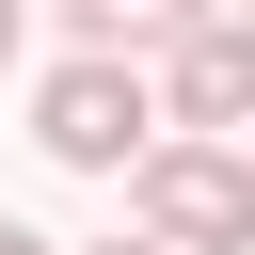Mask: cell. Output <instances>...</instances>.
<instances>
[{"mask_svg":"<svg viewBox=\"0 0 255 255\" xmlns=\"http://www.w3.org/2000/svg\"><path fill=\"white\" fill-rule=\"evenodd\" d=\"M159 112H175V128H255V16H207V32L159 64Z\"/></svg>","mask_w":255,"mask_h":255,"instance_id":"cell-3","label":"cell"},{"mask_svg":"<svg viewBox=\"0 0 255 255\" xmlns=\"http://www.w3.org/2000/svg\"><path fill=\"white\" fill-rule=\"evenodd\" d=\"M0 64H16V0H0Z\"/></svg>","mask_w":255,"mask_h":255,"instance_id":"cell-7","label":"cell"},{"mask_svg":"<svg viewBox=\"0 0 255 255\" xmlns=\"http://www.w3.org/2000/svg\"><path fill=\"white\" fill-rule=\"evenodd\" d=\"M128 207H143V239H175V255H255V143H159V159L128 175Z\"/></svg>","mask_w":255,"mask_h":255,"instance_id":"cell-2","label":"cell"},{"mask_svg":"<svg viewBox=\"0 0 255 255\" xmlns=\"http://www.w3.org/2000/svg\"><path fill=\"white\" fill-rule=\"evenodd\" d=\"M32 143H48L64 175H143V159H159V80L112 64V48H80V64L32 96Z\"/></svg>","mask_w":255,"mask_h":255,"instance_id":"cell-1","label":"cell"},{"mask_svg":"<svg viewBox=\"0 0 255 255\" xmlns=\"http://www.w3.org/2000/svg\"><path fill=\"white\" fill-rule=\"evenodd\" d=\"M0 255H64V239H32V223H0Z\"/></svg>","mask_w":255,"mask_h":255,"instance_id":"cell-5","label":"cell"},{"mask_svg":"<svg viewBox=\"0 0 255 255\" xmlns=\"http://www.w3.org/2000/svg\"><path fill=\"white\" fill-rule=\"evenodd\" d=\"M207 16H223V0H80V48H112V64H128V48H191Z\"/></svg>","mask_w":255,"mask_h":255,"instance_id":"cell-4","label":"cell"},{"mask_svg":"<svg viewBox=\"0 0 255 255\" xmlns=\"http://www.w3.org/2000/svg\"><path fill=\"white\" fill-rule=\"evenodd\" d=\"M239 16H255V0H239Z\"/></svg>","mask_w":255,"mask_h":255,"instance_id":"cell-8","label":"cell"},{"mask_svg":"<svg viewBox=\"0 0 255 255\" xmlns=\"http://www.w3.org/2000/svg\"><path fill=\"white\" fill-rule=\"evenodd\" d=\"M96 255H175V239H96Z\"/></svg>","mask_w":255,"mask_h":255,"instance_id":"cell-6","label":"cell"}]
</instances>
